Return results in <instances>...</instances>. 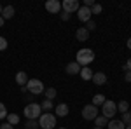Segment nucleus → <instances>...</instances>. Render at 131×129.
<instances>
[{
    "label": "nucleus",
    "mask_w": 131,
    "mask_h": 129,
    "mask_svg": "<svg viewBox=\"0 0 131 129\" xmlns=\"http://www.w3.org/2000/svg\"><path fill=\"white\" fill-rule=\"evenodd\" d=\"M94 129H101V127H94Z\"/></svg>",
    "instance_id": "38"
},
{
    "label": "nucleus",
    "mask_w": 131,
    "mask_h": 129,
    "mask_svg": "<svg viewBox=\"0 0 131 129\" xmlns=\"http://www.w3.org/2000/svg\"><path fill=\"white\" fill-rule=\"evenodd\" d=\"M122 122H124L126 126H129V124H131V112H126V113H122Z\"/></svg>",
    "instance_id": "24"
},
{
    "label": "nucleus",
    "mask_w": 131,
    "mask_h": 129,
    "mask_svg": "<svg viewBox=\"0 0 131 129\" xmlns=\"http://www.w3.org/2000/svg\"><path fill=\"white\" fill-rule=\"evenodd\" d=\"M82 117H84V120H94L98 117V107H94V105H86V107L82 108Z\"/></svg>",
    "instance_id": "6"
},
{
    "label": "nucleus",
    "mask_w": 131,
    "mask_h": 129,
    "mask_svg": "<svg viewBox=\"0 0 131 129\" xmlns=\"http://www.w3.org/2000/svg\"><path fill=\"white\" fill-rule=\"evenodd\" d=\"M124 70H126V72H131V58L126 61V65H124Z\"/></svg>",
    "instance_id": "31"
},
{
    "label": "nucleus",
    "mask_w": 131,
    "mask_h": 129,
    "mask_svg": "<svg viewBox=\"0 0 131 129\" xmlns=\"http://www.w3.org/2000/svg\"><path fill=\"white\" fill-rule=\"evenodd\" d=\"M126 129H131V124H129V126H126Z\"/></svg>",
    "instance_id": "37"
},
{
    "label": "nucleus",
    "mask_w": 131,
    "mask_h": 129,
    "mask_svg": "<svg viewBox=\"0 0 131 129\" xmlns=\"http://www.w3.org/2000/svg\"><path fill=\"white\" fill-rule=\"evenodd\" d=\"M7 122H9L10 126H16V124L19 122V115H16V113H7Z\"/></svg>",
    "instance_id": "20"
},
{
    "label": "nucleus",
    "mask_w": 131,
    "mask_h": 129,
    "mask_svg": "<svg viewBox=\"0 0 131 129\" xmlns=\"http://www.w3.org/2000/svg\"><path fill=\"white\" fill-rule=\"evenodd\" d=\"M44 94H46V99H51V101H52V99L56 98V89H54V87H49V89L44 91Z\"/></svg>",
    "instance_id": "21"
},
{
    "label": "nucleus",
    "mask_w": 131,
    "mask_h": 129,
    "mask_svg": "<svg viewBox=\"0 0 131 129\" xmlns=\"http://www.w3.org/2000/svg\"><path fill=\"white\" fill-rule=\"evenodd\" d=\"M126 45H128V49H131V39H128V42H126Z\"/></svg>",
    "instance_id": "34"
},
{
    "label": "nucleus",
    "mask_w": 131,
    "mask_h": 129,
    "mask_svg": "<svg viewBox=\"0 0 131 129\" xmlns=\"http://www.w3.org/2000/svg\"><path fill=\"white\" fill-rule=\"evenodd\" d=\"M94 122H96V127L103 129V126H107V124H108V119H107V117H103V115H98V117L94 119Z\"/></svg>",
    "instance_id": "18"
},
{
    "label": "nucleus",
    "mask_w": 131,
    "mask_h": 129,
    "mask_svg": "<svg viewBox=\"0 0 131 129\" xmlns=\"http://www.w3.org/2000/svg\"><path fill=\"white\" fill-rule=\"evenodd\" d=\"M14 7L12 5H7V7H4V10H2V18L4 19H10V18H14Z\"/></svg>",
    "instance_id": "16"
},
{
    "label": "nucleus",
    "mask_w": 131,
    "mask_h": 129,
    "mask_svg": "<svg viewBox=\"0 0 131 129\" xmlns=\"http://www.w3.org/2000/svg\"><path fill=\"white\" fill-rule=\"evenodd\" d=\"M82 77V80H91L93 79V75H94V72L89 68V66H84V68H81V73H79Z\"/></svg>",
    "instance_id": "14"
},
{
    "label": "nucleus",
    "mask_w": 131,
    "mask_h": 129,
    "mask_svg": "<svg viewBox=\"0 0 131 129\" xmlns=\"http://www.w3.org/2000/svg\"><path fill=\"white\" fill-rule=\"evenodd\" d=\"M91 80H93L96 86H105V84H107V75L101 73V72H96V73L93 75V79H91Z\"/></svg>",
    "instance_id": "10"
},
{
    "label": "nucleus",
    "mask_w": 131,
    "mask_h": 129,
    "mask_svg": "<svg viewBox=\"0 0 131 129\" xmlns=\"http://www.w3.org/2000/svg\"><path fill=\"white\" fill-rule=\"evenodd\" d=\"M16 84H19L21 87L26 86V84H28V75H26L25 72H18V73H16Z\"/></svg>",
    "instance_id": "13"
},
{
    "label": "nucleus",
    "mask_w": 131,
    "mask_h": 129,
    "mask_svg": "<svg viewBox=\"0 0 131 129\" xmlns=\"http://www.w3.org/2000/svg\"><path fill=\"white\" fill-rule=\"evenodd\" d=\"M67 73H70V75H77V73H81V66L73 61V63H68L67 65Z\"/></svg>",
    "instance_id": "15"
},
{
    "label": "nucleus",
    "mask_w": 131,
    "mask_h": 129,
    "mask_svg": "<svg viewBox=\"0 0 131 129\" xmlns=\"http://www.w3.org/2000/svg\"><path fill=\"white\" fill-rule=\"evenodd\" d=\"M101 10H103V7H101L100 4H94V5L91 7V14H100Z\"/></svg>",
    "instance_id": "26"
},
{
    "label": "nucleus",
    "mask_w": 131,
    "mask_h": 129,
    "mask_svg": "<svg viewBox=\"0 0 131 129\" xmlns=\"http://www.w3.org/2000/svg\"><path fill=\"white\" fill-rule=\"evenodd\" d=\"M68 18H70V14L63 10V12H61V19H63V21H68Z\"/></svg>",
    "instance_id": "32"
},
{
    "label": "nucleus",
    "mask_w": 131,
    "mask_h": 129,
    "mask_svg": "<svg viewBox=\"0 0 131 129\" xmlns=\"http://www.w3.org/2000/svg\"><path fill=\"white\" fill-rule=\"evenodd\" d=\"M124 79H126V82L131 84V72H126V73H124Z\"/></svg>",
    "instance_id": "33"
},
{
    "label": "nucleus",
    "mask_w": 131,
    "mask_h": 129,
    "mask_svg": "<svg viewBox=\"0 0 131 129\" xmlns=\"http://www.w3.org/2000/svg\"><path fill=\"white\" fill-rule=\"evenodd\" d=\"M39 126H40V129H54L56 127V117L52 113H42L39 117Z\"/></svg>",
    "instance_id": "3"
},
{
    "label": "nucleus",
    "mask_w": 131,
    "mask_h": 129,
    "mask_svg": "<svg viewBox=\"0 0 131 129\" xmlns=\"http://www.w3.org/2000/svg\"><path fill=\"white\" fill-rule=\"evenodd\" d=\"M91 9L89 7H81V9L77 10V18H79V21H82V23H88V21H91Z\"/></svg>",
    "instance_id": "8"
},
{
    "label": "nucleus",
    "mask_w": 131,
    "mask_h": 129,
    "mask_svg": "<svg viewBox=\"0 0 131 129\" xmlns=\"http://www.w3.org/2000/svg\"><path fill=\"white\" fill-rule=\"evenodd\" d=\"M2 10H4V7H2V5H0V14H2Z\"/></svg>",
    "instance_id": "36"
},
{
    "label": "nucleus",
    "mask_w": 131,
    "mask_h": 129,
    "mask_svg": "<svg viewBox=\"0 0 131 129\" xmlns=\"http://www.w3.org/2000/svg\"><path fill=\"white\" fill-rule=\"evenodd\" d=\"M94 60V52L91 49H81L77 51V56H75V63L81 66V68H84V66H88L91 61Z\"/></svg>",
    "instance_id": "1"
},
{
    "label": "nucleus",
    "mask_w": 131,
    "mask_h": 129,
    "mask_svg": "<svg viewBox=\"0 0 131 129\" xmlns=\"http://www.w3.org/2000/svg\"><path fill=\"white\" fill-rule=\"evenodd\" d=\"M4 21H5V19H4V18H2V16H0V28H2V26H4Z\"/></svg>",
    "instance_id": "35"
},
{
    "label": "nucleus",
    "mask_w": 131,
    "mask_h": 129,
    "mask_svg": "<svg viewBox=\"0 0 131 129\" xmlns=\"http://www.w3.org/2000/svg\"><path fill=\"white\" fill-rule=\"evenodd\" d=\"M68 115V105L67 103H60L56 107V117H67Z\"/></svg>",
    "instance_id": "11"
},
{
    "label": "nucleus",
    "mask_w": 131,
    "mask_h": 129,
    "mask_svg": "<svg viewBox=\"0 0 131 129\" xmlns=\"http://www.w3.org/2000/svg\"><path fill=\"white\" fill-rule=\"evenodd\" d=\"M26 91H30L31 94H42L46 91V87L39 79H30L28 84H26Z\"/></svg>",
    "instance_id": "5"
},
{
    "label": "nucleus",
    "mask_w": 131,
    "mask_h": 129,
    "mask_svg": "<svg viewBox=\"0 0 131 129\" xmlns=\"http://www.w3.org/2000/svg\"><path fill=\"white\" fill-rule=\"evenodd\" d=\"M0 129H14V126H10L9 122H4V124L0 126Z\"/></svg>",
    "instance_id": "30"
},
{
    "label": "nucleus",
    "mask_w": 131,
    "mask_h": 129,
    "mask_svg": "<svg viewBox=\"0 0 131 129\" xmlns=\"http://www.w3.org/2000/svg\"><path fill=\"white\" fill-rule=\"evenodd\" d=\"M103 103H105V96H103V94H96V96L93 98V103H91V105H94V107H101Z\"/></svg>",
    "instance_id": "19"
},
{
    "label": "nucleus",
    "mask_w": 131,
    "mask_h": 129,
    "mask_svg": "<svg viewBox=\"0 0 131 129\" xmlns=\"http://www.w3.org/2000/svg\"><path fill=\"white\" fill-rule=\"evenodd\" d=\"M40 108L42 110H51L52 108V101H51V99H44L42 105H40Z\"/></svg>",
    "instance_id": "23"
},
{
    "label": "nucleus",
    "mask_w": 131,
    "mask_h": 129,
    "mask_svg": "<svg viewBox=\"0 0 131 129\" xmlns=\"http://www.w3.org/2000/svg\"><path fill=\"white\" fill-rule=\"evenodd\" d=\"M7 49V40L4 37H0V51H5Z\"/></svg>",
    "instance_id": "29"
},
{
    "label": "nucleus",
    "mask_w": 131,
    "mask_h": 129,
    "mask_svg": "<svg viewBox=\"0 0 131 129\" xmlns=\"http://www.w3.org/2000/svg\"><path fill=\"white\" fill-rule=\"evenodd\" d=\"M60 129H65V127H60Z\"/></svg>",
    "instance_id": "39"
},
{
    "label": "nucleus",
    "mask_w": 131,
    "mask_h": 129,
    "mask_svg": "<svg viewBox=\"0 0 131 129\" xmlns=\"http://www.w3.org/2000/svg\"><path fill=\"white\" fill-rule=\"evenodd\" d=\"M46 10L51 12V14H58L61 10V4L58 0H47V2H46Z\"/></svg>",
    "instance_id": "9"
},
{
    "label": "nucleus",
    "mask_w": 131,
    "mask_h": 129,
    "mask_svg": "<svg viewBox=\"0 0 131 129\" xmlns=\"http://www.w3.org/2000/svg\"><path fill=\"white\" fill-rule=\"evenodd\" d=\"M117 112V105L112 101V99H105V103L101 105V115L107 117V119H112Z\"/></svg>",
    "instance_id": "4"
},
{
    "label": "nucleus",
    "mask_w": 131,
    "mask_h": 129,
    "mask_svg": "<svg viewBox=\"0 0 131 129\" xmlns=\"http://www.w3.org/2000/svg\"><path fill=\"white\" fill-rule=\"evenodd\" d=\"M61 7L65 12H77V10L81 9V4L77 2V0H63V4H61Z\"/></svg>",
    "instance_id": "7"
},
{
    "label": "nucleus",
    "mask_w": 131,
    "mask_h": 129,
    "mask_svg": "<svg viewBox=\"0 0 131 129\" xmlns=\"http://www.w3.org/2000/svg\"><path fill=\"white\" fill-rule=\"evenodd\" d=\"M94 28H96V23H94V21L91 19V21H88V23H86V30L88 31H93L94 30Z\"/></svg>",
    "instance_id": "28"
},
{
    "label": "nucleus",
    "mask_w": 131,
    "mask_h": 129,
    "mask_svg": "<svg viewBox=\"0 0 131 129\" xmlns=\"http://www.w3.org/2000/svg\"><path fill=\"white\" fill-rule=\"evenodd\" d=\"M107 126H108V129H126V124L122 120H110Z\"/></svg>",
    "instance_id": "17"
},
{
    "label": "nucleus",
    "mask_w": 131,
    "mask_h": 129,
    "mask_svg": "<svg viewBox=\"0 0 131 129\" xmlns=\"http://www.w3.org/2000/svg\"><path fill=\"white\" fill-rule=\"evenodd\" d=\"M117 110H119V112H122V113H126V112L129 110V103H128V101H124V99H122V101H119Z\"/></svg>",
    "instance_id": "22"
},
{
    "label": "nucleus",
    "mask_w": 131,
    "mask_h": 129,
    "mask_svg": "<svg viewBox=\"0 0 131 129\" xmlns=\"http://www.w3.org/2000/svg\"><path fill=\"white\" fill-rule=\"evenodd\" d=\"M7 117V108L4 103H0V119H5Z\"/></svg>",
    "instance_id": "27"
},
{
    "label": "nucleus",
    "mask_w": 131,
    "mask_h": 129,
    "mask_svg": "<svg viewBox=\"0 0 131 129\" xmlns=\"http://www.w3.org/2000/svg\"><path fill=\"white\" fill-rule=\"evenodd\" d=\"M75 37L79 42H86V40L89 39V31L86 30V28H79V30L75 31Z\"/></svg>",
    "instance_id": "12"
},
{
    "label": "nucleus",
    "mask_w": 131,
    "mask_h": 129,
    "mask_svg": "<svg viewBox=\"0 0 131 129\" xmlns=\"http://www.w3.org/2000/svg\"><path fill=\"white\" fill-rule=\"evenodd\" d=\"M23 112H25V117L28 120H39V117L42 115V108L39 103H28Z\"/></svg>",
    "instance_id": "2"
},
{
    "label": "nucleus",
    "mask_w": 131,
    "mask_h": 129,
    "mask_svg": "<svg viewBox=\"0 0 131 129\" xmlns=\"http://www.w3.org/2000/svg\"><path fill=\"white\" fill-rule=\"evenodd\" d=\"M40 126H39V122L37 120H28L26 122V129H39Z\"/></svg>",
    "instance_id": "25"
}]
</instances>
